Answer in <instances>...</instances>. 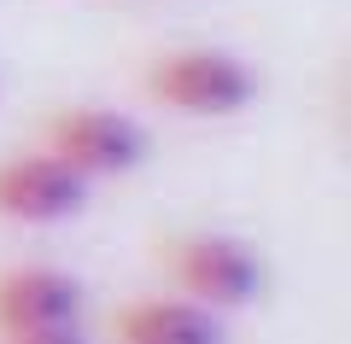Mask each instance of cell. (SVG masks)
Returning a JSON list of instances; mask_svg holds the SVG:
<instances>
[{
    "label": "cell",
    "mask_w": 351,
    "mask_h": 344,
    "mask_svg": "<svg viewBox=\"0 0 351 344\" xmlns=\"http://www.w3.org/2000/svg\"><path fill=\"white\" fill-rule=\"evenodd\" d=\"M0 344H88L82 327H47V332H0Z\"/></svg>",
    "instance_id": "52a82bcc"
},
{
    "label": "cell",
    "mask_w": 351,
    "mask_h": 344,
    "mask_svg": "<svg viewBox=\"0 0 351 344\" xmlns=\"http://www.w3.org/2000/svg\"><path fill=\"white\" fill-rule=\"evenodd\" d=\"M41 146L94 187V181H112V175H129L147 158V129L135 117H123V111H106V105H64L47 117Z\"/></svg>",
    "instance_id": "3957f363"
},
{
    "label": "cell",
    "mask_w": 351,
    "mask_h": 344,
    "mask_svg": "<svg viewBox=\"0 0 351 344\" xmlns=\"http://www.w3.org/2000/svg\"><path fill=\"white\" fill-rule=\"evenodd\" d=\"M82 204H88V181L71 163H59L47 146L0 158V216L6 222L53 228V222H71Z\"/></svg>",
    "instance_id": "277c9868"
},
{
    "label": "cell",
    "mask_w": 351,
    "mask_h": 344,
    "mask_svg": "<svg viewBox=\"0 0 351 344\" xmlns=\"http://www.w3.org/2000/svg\"><path fill=\"white\" fill-rule=\"evenodd\" d=\"M117 344H228L223 315H211L193 297H135L112 315Z\"/></svg>",
    "instance_id": "8992f818"
},
{
    "label": "cell",
    "mask_w": 351,
    "mask_h": 344,
    "mask_svg": "<svg viewBox=\"0 0 351 344\" xmlns=\"http://www.w3.org/2000/svg\"><path fill=\"white\" fill-rule=\"evenodd\" d=\"M147 94L176 117H240L258 99V76L228 47H170L147 59Z\"/></svg>",
    "instance_id": "6da1fadb"
},
{
    "label": "cell",
    "mask_w": 351,
    "mask_h": 344,
    "mask_svg": "<svg viewBox=\"0 0 351 344\" xmlns=\"http://www.w3.org/2000/svg\"><path fill=\"white\" fill-rule=\"evenodd\" d=\"M82 327V280L47 263L0 269V332H47Z\"/></svg>",
    "instance_id": "5b68a950"
},
{
    "label": "cell",
    "mask_w": 351,
    "mask_h": 344,
    "mask_svg": "<svg viewBox=\"0 0 351 344\" xmlns=\"http://www.w3.org/2000/svg\"><path fill=\"white\" fill-rule=\"evenodd\" d=\"M164 269H170L176 292L205 304L211 315L258 304L263 286H269V269H263L258 251L240 234H217V228H193V234L164 239Z\"/></svg>",
    "instance_id": "7a4b0ae2"
}]
</instances>
